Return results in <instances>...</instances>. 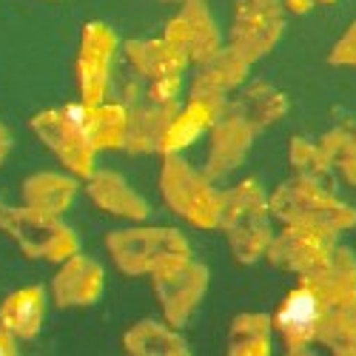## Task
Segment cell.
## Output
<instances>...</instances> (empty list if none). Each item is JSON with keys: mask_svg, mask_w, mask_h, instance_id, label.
<instances>
[{"mask_svg": "<svg viewBox=\"0 0 356 356\" xmlns=\"http://www.w3.org/2000/svg\"><path fill=\"white\" fill-rule=\"evenodd\" d=\"M316 345L328 348L337 356H356V300L325 308Z\"/></svg>", "mask_w": 356, "mask_h": 356, "instance_id": "cell-20", "label": "cell"}, {"mask_svg": "<svg viewBox=\"0 0 356 356\" xmlns=\"http://www.w3.org/2000/svg\"><path fill=\"white\" fill-rule=\"evenodd\" d=\"M205 285H209V271L205 265L191 262V257L154 274V288L171 325H183L191 316L202 300Z\"/></svg>", "mask_w": 356, "mask_h": 356, "instance_id": "cell-8", "label": "cell"}, {"mask_svg": "<svg viewBox=\"0 0 356 356\" xmlns=\"http://www.w3.org/2000/svg\"><path fill=\"white\" fill-rule=\"evenodd\" d=\"M88 194H92V200L108 214L131 217V220H143L148 214L145 200L137 191H131V186L120 174H111V171L92 174V180H88Z\"/></svg>", "mask_w": 356, "mask_h": 356, "instance_id": "cell-14", "label": "cell"}, {"mask_svg": "<svg viewBox=\"0 0 356 356\" xmlns=\"http://www.w3.org/2000/svg\"><path fill=\"white\" fill-rule=\"evenodd\" d=\"M35 131L54 148L57 157H60L72 171L77 174H95V152L97 148L88 143L69 120L63 111H46L40 117H35Z\"/></svg>", "mask_w": 356, "mask_h": 356, "instance_id": "cell-11", "label": "cell"}, {"mask_svg": "<svg viewBox=\"0 0 356 356\" xmlns=\"http://www.w3.org/2000/svg\"><path fill=\"white\" fill-rule=\"evenodd\" d=\"M254 129L240 120L236 114H228L225 120L214 126V145H211V157H209V177L225 174L240 163L248 152V145L254 140Z\"/></svg>", "mask_w": 356, "mask_h": 356, "instance_id": "cell-16", "label": "cell"}, {"mask_svg": "<svg viewBox=\"0 0 356 356\" xmlns=\"http://www.w3.org/2000/svg\"><path fill=\"white\" fill-rule=\"evenodd\" d=\"M325 308L328 305L305 280H300V285L285 293V300L274 314V331L280 334L291 356H302L311 350V345H316Z\"/></svg>", "mask_w": 356, "mask_h": 356, "instance_id": "cell-5", "label": "cell"}, {"mask_svg": "<svg viewBox=\"0 0 356 356\" xmlns=\"http://www.w3.org/2000/svg\"><path fill=\"white\" fill-rule=\"evenodd\" d=\"M108 251L126 274H157L174 262L188 259V243L171 228H137L108 236Z\"/></svg>", "mask_w": 356, "mask_h": 356, "instance_id": "cell-3", "label": "cell"}, {"mask_svg": "<svg viewBox=\"0 0 356 356\" xmlns=\"http://www.w3.org/2000/svg\"><path fill=\"white\" fill-rule=\"evenodd\" d=\"M177 114V106H154L137 111L129 117V131H126V145L131 152H148V148H160L171 120Z\"/></svg>", "mask_w": 356, "mask_h": 356, "instance_id": "cell-21", "label": "cell"}, {"mask_svg": "<svg viewBox=\"0 0 356 356\" xmlns=\"http://www.w3.org/2000/svg\"><path fill=\"white\" fill-rule=\"evenodd\" d=\"M126 54L134 69L152 80L183 74V69L188 66V57L171 40H134L126 46Z\"/></svg>", "mask_w": 356, "mask_h": 356, "instance_id": "cell-17", "label": "cell"}, {"mask_svg": "<svg viewBox=\"0 0 356 356\" xmlns=\"http://www.w3.org/2000/svg\"><path fill=\"white\" fill-rule=\"evenodd\" d=\"M117 38L108 26L103 23H88L83 29L80 40V60H77V83L83 103H103L108 72H111V54H114Z\"/></svg>", "mask_w": 356, "mask_h": 356, "instance_id": "cell-9", "label": "cell"}, {"mask_svg": "<svg viewBox=\"0 0 356 356\" xmlns=\"http://www.w3.org/2000/svg\"><path fill=\"white\" fill-rule=\"evenodd\" d=\"M74 191H77V186L72 180H66V177H54V174L38 177V180H32L26 188L32 205L38 211H46V214H60L63 209H69V202L74 200Z\"/></svg>", "mask_w": 356, "mask_h": 356, "instance_id": "cell-26", "label": "cell"}, {"mask_svg": "<svg viewBox=\"0 0 356 356\" xmlns=\"http://www.w3.org/2000/svg\"><path fill=\"white\" fill-rule=\"evenodd\" d=\"M126 350H131V353H163V356L188 353L186 342L160 322H140L134 331H129L126 334Z\"/></svg>", "mask_w": 356, "mask_h": 356, "instance_id": "cell-25", "label": "cell"}, {"mask_svg": "<svg viewBox=\"0 0 356 356\" xmlns=\"http://www.w3.org/2000/svg\"><path fill=\"white\" fill-rule=\"evenodd\" d=\"M163 194L171 209L188 222L202 228H220L222 194L205 183V177H200L183 160H177L171 154L163 168Z\"/></svg>", "mask_w": 356, "mask_h": 356, "instance_id": "cell-4", "label": "cell"}, {"mask_svg": "<svg viewBox=\"0 0 356 356\" xmlns=\"http://www.w3.org/2000/svg\"><path fill=\"white\" fill-rule=\"evenodd\" d=\"M248 66H251V60L243 51H236L234 46L225 49V51H217L211 60L205 63L202 74L197 77L191 97H222L228 88L243 83Z\"/></svg>", "mask_w": 356, "mask_h": 356, "instance_id": "cell-18", "label": "cell"}, {"mask_svg": "<svg viewBox=\"0 0 356 356\" xmlns=\"http://www.w3.org/2000/svg\"><path fill=\"white\" fill-rule=\"evenodd\" d=\"M17 348H15V339L9 337V331L6 334H0V353H15Z\"/></svg>", "mask_w": 356, "mask_h": 356, "instance_id": "cell-30", "label": "cell"}, {"mask_svg": "<svg viewBox=\"0 0 356 356\" xmlns=\"http://www.w3.org/2000/svg\"><path fill=\"white\" fill-rule=\"evenodd\" d=\"M271 205L265 200L257 180H245L234 191L222 194L220 209V228H225L228 243L240 262H254L265 257L274 234L268 225Z\"/></svg>", "mask_w": 356, "mask_h": 356, "instance_id": "cell-2", "label": "cell"}, {"mask_svg": "<svg viewBox=\"0 0 356 356\" xmlns=\"http://www.w3.org/2000/svg\"><path fill=\"white\" fill-rule=\"evenodd\" d=\"M322 3H334V0H285V9L293 12V15H305V12H311L314 6H322Z\"/></svg>", "mask_w": 356, "mask_h": 356, "instance_id": "cell-29", "label": "cell"}, {"mask_svg": "<svg viewBox=\"0 0 356 356\" xmlns=\"http://www.w3.org/2000/svg\"><path fill=\"white\" fill-rule=\"evenodd\" d=\"M168 3H191V0H168Z\"/></svg>", "mask_w": 356, "mask_h": 356, "instance_id": "cell-31", "label": "cell"}, {"mask_svg": "<svg viewBox=\"0 0 356 356\" xmlns=\"http://www.w3.org/2000/svg\"><path fill=\"white\" fill-rule=\"evenodd\" d=\"M288 157H291V165H293L296 177L311 180V183H319L325 188H334L337 168H334V160L325 154V148L319 143H311L305 137H293Z\"/></svg>", "mask_w": 356, "mask_h": 356, "instance_id": "cell-24", "label": "cell"}, {"mask_svg": "<svg viewBox=\"0 0 356 356\" xmlns=\"http://www.w3.org/2000/svg\"><path fill=\"white\" fill-rule=\"evenodd\" d=\"M103 291V271L100 265L72 254L63 271L54 280V293L60 305H92Z\"/></svg>", "mask_w": 356, "mask_h": 356, "instance_id": "cell-13", "label": "cell"}, {"mask_svg": "<svg viewBox=\"0 0 356 356\" xmlns=\"http://www.w3.org/2000/svg\"><path fill=\"white\" fill-rule=\"evenodd\" d=\"M319 145L334 160V168L345 177V183L356 186V126L353 123L337 126L334 131L319 137Z\"/></svg>", "mask_w": 356, "mask_h": 356, "instance_id": "cell-27", "label": "cell"}, {"mask_svg": "<svg viewBox=\"0 0 356 356\" xmlns=\"http://www.w3.org/2000/svg\"><path fill=\"white\" fill-rule=\"evenodd\" d=\"M334 248H337V236L328 231L305 228V225H285V231L271 240L265 257L277 268L291 271L296 277H305L316 271Z\"/></svg>", "mask_w": 356, "mask_h": 356, "instance_id": "cell-7", "label": "cell"}, {"mask_svg": "<svg viewBox=\"0 0 356 356\" xmlns=\"http://www.w3.org/2000/svg\"><path fill=\"white\" fill-rule=\"evenodd\" d=\"M328 60L334 66H345V69H356V20L345 29V35L334 43Z\"/></svg>", "mask_w": 356, "mask_h": 356, "instance_id": "cell-28", "label": "cell"}, {"mask_svg": "<svg viewBox=\"0 0 356 356\" xmlns=\"http://www.w3.org/2000/svg\"><path fill=\"white\" fill-rule=\"evenodd\" d=\"M222 111V97H191L188 108L183 114H174V120L160 143L165 154H174L177 148L188 145L194 137H200Z\"/></svg>", "mask_w": 356, "mask_h": 356, "instance_id": "cell-15", "label": "cell"}, {"mask_svg": "<svg viewBox=\"0 0 356 356\" xmlns=\"http://www.w3.org/2000/svg\"><path fill=\"white\" fill-rule=\"evenodd\" d=\"M282 23L285 6H280V0H234L231 46L254 63L257 57L268 54L277 46Z\"/></svg>", "mask_w": 356, "mask_h": 356, "instance_id": "cell-6", "label": "cell"}, {"mask_svg": "<svg viewBox=\"0 0 356 356\" xmlns=\"http://www.w3.org/2000/svg\"><path fill=\"white\" fill-rule=\"evenodd\" d=\"M43 291L40 288H26L20 293H15L12 300L3 305V328L15 337H35L40 331V322H43Z\"/></svg>", "mask_w": 356, "mask_h": 356, "instance_id": "cell-23", "label": "cell"}, {"mask_svg": "<svg viewBox=\"0 0 356 356\" xmlns=\"http://www.w3.org/2000/svg\"><path fill=\"white\" fill-rule=\"evenodd\" d=\"M268 205H271L274 217H280L285 225L319 228L334 236H339L356 225V211L334 194V188L302 180V177L280 186L277 194L268 200Z\"/></svg>", "mask_w": 356, "mask_h": 356, "instance_id": "cell-1", "label": "cell"}, {"mask_svg": "<svg viewBox=\"0 0 356 356\" xmlns=\"http://www.w3.org/2000/svg\"><path fill=\"white\" fill-rule=\"evenodd\" d=\"M271 331L274 319L265 314H243L234 319L228 337V353L234 356H268L271 353Z\"/></svg>", "mask_w": 356, "mask_h": 356, "instance_id": "cell-22", "label": "cell"}, {"mask_svg": "<svg viewBox=\"0 0 356 356\" xmlns=\"http://www.w3.org/2000/svg\"><path fill=\"white\" fill-rule=\"evenodd\" d=\"M285 111H288V97L282 92H277V88L265 86V83H257V86L245 88V95L231 103V114L245 120L254 131L277 123Z\"/></svg>", "mask_w": 356, "mask_h": 356, "instance_id": "cell-19", "label": "cell"}, {"mask_svg": "<svg viewBox=\"0 0 356 356\" xmlns=\"http://www.w3.org/2000/svg\"><path fill=\"white\" fill-rule=\"evenodd\" d=\"M165 40H171L177 49H180L188 63H209L211 57L220 51V32L211 20V15L205 12L202 0H191V3H183V12L177 15L168 23Z\"/></svg>", "mask_w": 356, "mask_h": 356, "instance_id": "cell-10", "label": "cell"}, {"mask_svg": "<svg viewBox=\"0 0 356 356\" xmlns=\"http://www.w3.org/2000/svg\"><path fill=\"white\" fill-rule=\"evenodd\" d=\"M300 280H305L322 296V302L328 308L353 302L356 300V257L348 248L337 245L316 271H311Z\"/></svg>", "mask_w": 356, "mask_h": 356, "instance_id": "cell-12", "label": "cell"}]
</instances>
